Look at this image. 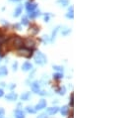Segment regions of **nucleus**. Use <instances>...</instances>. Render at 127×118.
Here are the masks:
<instances>
[{"mask_svg": "<svg viewBox=\"0 0 127 118\" xmlns=\"http://www.w3.org/2000/svg\"><path fill=\"white\" fill-rule=\"evenodd\" d=\"M35 62L36 63H38V66H44L47 63V58L45 57L44 54H42L41 52H38L35 56Z\"/></svg>", "mask_w": 127, "mask_h": 118, "instance_id": "1", "label": "nucleus"}, {"mask_svg": "<svg viewBox=\"0 0 127 118\" xmlns=\"http://www.w3.org/2000/svg\"><path fill=\"white\" fill-rule=\"evenodd\" d=\"M17 55L20 57L30 59L32 56H33V50H31L30 48H20L17 52Z\"/></svg>", "mask_w": 127, "mask_h": 118, "instance_id": "2", "label": "nucleus"}, {"mask_svg": "<svg viewBox=\"0 0 127 118\" xmlns=\"http://www.w3.org/2000/svg\"><path fill=\"white\" fill-rule=\"evenodd\" d=\"M31 88H32V90H33V92H35V93H38V92L40 91V87H39V82H38V80L34 81L33 83L31 84Z\"/></svg>", "mask_w": 127, "mask_h": 118, "instance_id": "3", "label": "nucleus"}, {"mask_svg": "<svg viewBox=\"0 0 127 118\" xmlns=\"http://www.w3.org/2000/svg\"><path fill=\"white\" fill-rule=\"evenodd\" d=\"M45 107H46V100H44V99H40V101L36 105L35 109H36V110H41V109L45 108Z\"/></svg>", "mask_w": 127, "mask_h": 118, "instance_id": "4", "label": "nucleus"}, {"mask_svg": "<svg viewBox=\"0 0 127 118\" xmlns=\"http://www.w3.org/2000/svg\"><path fill=\"white\" fill-rule=\"evenodd\" d=\"M5 98H6V100H9V101H15L18 98V94L16 92H10L9 94H7L5 96Z\"/></svg>", "mask_w": 127, "mask_h": 118, "instance_id": "5", "label": "nucleus"}, {"mask_svg": "<svg viewBox=\"0 0 127 118\" xmlns=\"http://www.w3.org/2000/svg\"><path fill=\"white\" fill-rule=\"evenodd\" d=\"M26 8H27V11H28V12L35 11V10L37 9V4H36V3L27 2V3H26Z\"/></svg>", "mask_w": 127, "mask_h": 118, "instance_id": "6", "label": "nucleus"}, {"mask_svg": "<svg viewBox=\"0 0 127 118\" xmlns=\"http://www.w3.org/2000/svg\"><path fill=\"white\" fill-rule=\"evenodd\" d=\"M22 70H23L24 71H31V70H33V65H32L31 63H29V62H26V63H23Z\"/></svg>", "mask_w": 127, "mask_h": 118, "instance_id": "7", "label": "nucleus"}, {"mask_svg": "<svg viewBox=\"0 0 127 118\" xmlns=\"http://www.w3.org/2000/svg\"><path fill=\"white\" fill-rule=\"evenodd\" d=\"M24 45L26 46V47H28V48H32V49H34L35 48V46H36V44H35V42L33 41V40H32V39H27L26 40V42L24 43Z\"/></svg>", "mask_w": 127, "mask_h": 118, "instance_id": "8", "label": "nucleus"}, {"mask_svg": "<svg viewBox=\"0 0 127 118\" xmlns=\"http://www.w3.org/2000/svg\"><path fill=\"white\" fill-rule=\"evenodd\" d=\"M38 31H39V27H38V25H36V24H32V25H31V28H30V32H31L32 34L36 35L37 33H38Z\"/></svg>", "mask_w": 127, "mask_h": 118, "instance_id": "9", "label": "nucleus"}, {"mask_svg": "<svg viewBox=\"0 0 127 118\" xmlns=\"http://www.w3.org/2000/svg\"><path fill=\"white\" fill-rule=\"evenodd\" d=\"M58 111H59V108H58L57 106L47 108V114H49V115H54V114H56Z\"/></svg>", "mask_w": 127, "mask_h": 118, "instance_id": "10", "label": "nucleus"}, {"mask_svg": "<svg viewBox=\"0 0 127 118\" xmlns=\"http://www.w3.org/2000/svg\"><path fill=\"white\" fill-rule=\"evenodd\" d=\"M15 118H25V113H24V111L18 108V109L15 111Z\"/></svg>", "mask_w": 127, "mask_h": 118, "instance_id": "11", "label": "nucleus"}, {"mask_svg": "<svg viewBox=\"0 0 127 118\" xmlns=\"http://www.w3.org/2000/svg\"><path fill=\"white\" fill-rule=\"evenodd\" d=\"M21 13H22V5H19V6L16 8V10H15V12H14L13 16L17 18V17H19V16L21 15Z\"/></svg>", "mask_w": 127, "mask_h": 118, "instance_id": "12", "label": "nucleus"}, {"mask_svg": "<svg viewBox=\"0 0 127 118\" xmlns=\"http://www.w3.org/2000/svg\"><path fill=\"white\" fill-rule=\"evenodd\" d=\"M30 97H31V93H30V92H25V93H23L22 95H21V99H22L23 101L29 100Z\"/></svg>", "mask_w": 127, "mask_h": 118, "instance_id": "13", "label": "nucleus"}, {"mask_svg": "<svg viewBox=\"0 0 127 118\" xmlns=\"http://www.w3.org/2000/svg\"><path fill=\"white\" fill-rule=\"evenodd\" d=\"M68 112H69V106L65 105V106H63L62 108H61V114L63 116H66L68 114Z\"/></svg>", "mask_w": 127, "mask_h": 118, "instance_id": "14", "label": "nucleus"}, {"mask_svg": "<svg viewBox=\"0 0 127 118\" xmlns=\"http://www.w3.org/2000/svg\"><path fill=\"white\" fill-rule=\"evenodd\" d=\"M8 74V71L6 67H1L0 68V77H3V76H7Z\"/></svg>", "mask_w": 127, "mask_h": 118, "instance_id": "15", "label": "nucleus"}, {"mask_svg": "<svg viewBox=\"0 0 127 118\" xmlns=\"http://www.w3.org/2000/svg\"><path fill=\"white\" fill-rule=\"evenodd\" d=\"M40 15V12L39 11H32L30 14H29V17L30 18H36V17H38V16H39Z\"/></svg>", "mask_w": 127, "mask_h": 118, "instance_id": "16", "label": "nucleus"}, {"mask_svg": "<svg viewBox=\"0 0 127 118\" xmlns=\"http://www.w3.org/2000/svg\"><path fill=\"white\" fill-rule=\"evenodd\" d=\"M57 92H58V94H60V95H64V94L66 93V87H61L59 89H57Z\"/></svg>", "mask_w": 127, "mask_h": 118, "instance_id": "17", "label": "nucleus"}, {"mask_svg": "<svg viewBox=\"0 0 127 118\" xmlns=\"http://www.w3.org/2000/svg\"><path fill=\"white\" fill-rule=\"evenodd\" d=\"M57 2L59 4H61V6L65 7V6H67L69 4V0H57Z\"/></svg>", "mask_w": 127, "mask_h": 118, "instance_id": "18", "label": "nucleus"}, {"mask_svg": "<svg viewBox=\"0 0 127 118\" xmlns=\"http://www.w3.org/2000/svg\"><path fill=\"white\" fill-rule=\"evenodd\" d=\"M59 28H60L59 26H58V27H56V28H55V29L53 30V32H52V35H51V40H50L51 42H52V41L54 40V38H55V36H56V34H57V32H58Z\"/></svg>", "mask_w": 127, "mask_h": 118, "instance_id": "19", "label": "nucleus"}, {"mask_svg": "<svg viewBox=\"0 0 127 118\" xmlns=\"http://www.w3.org/2000/svg\"><path fill=\"white\" fill-rule=\"evenodd\" d=\"M26 110H27V112L32 113V114L36 113V111H37V110L34 108V107H32V106H27V107H26Z\"/></svg>", "mask_w": 127, "mask_h": 118, "instance_id": "20", "label": "nucleus"}, {"mask_svg": "<svg viewBox=\"0 0 127 118\" xmlns=\"http://www.w3.org/2000/svg\"><path fill=\"white\" fill-rule=\"evenodd\" d=\"M62 78H63L62 72H56V73H53V79H61Z\"/></svg>", "mask_w": 127, "mask_h": 118, "instance_id": "21", "label": "nucleus"}, {"mask_svg": "<svg viewBox=\"0 0 127 118\" xmlns=\"http://www.w3.org/2000/svg\"><path fill=\"white\" fill-rule=\"evenodd\" d=\"M7 41V38L3 35H0V46H1L2 44H4V43Z\"/></svg>", "mask_w": 127, "mask_h": 118, "instance_id": "22", "label": "nucleus"}, {"mask_svg": "<svg viewBox=\"0 0 127 118\" xmlns=\"http://www.w3.org/2000/svg\"><path fill=\"white\" fill-rule=\"evenodd\" d=\"M52 68H53L54 70H56V71H63V67H61V66H53V67H52Z\"/></svg>", "mask_w": 127, "mask_h": 118, "instance_id": "23", "label": "nucleus"}, {"mask_svg": "<svg viewBox=\"0 0 127 118\" xmlns=\"http://www.w3.org/2000/svg\"><path fill=\"white\" fill-rule=\"evenodd\" d=\"M22 24H23V25H25V26L29 25V21H28L27 17H24V18L22 19Z\"/></svg>", "mask_w": 127, "mask_h": 118, "instance_id": "24", "label": "nucleus"}, {"mask_svg": "<svg viewBox=\"0 0 127 118\" xmlns=\"http://www.w3.org/2000/svg\"><path fill=\"white\" fill-rule=\"evenodd\" d=\"M70 33H71V29H67V30H65V31L62 32V35H63V36H67V35L70 34Z\"/></svg>", "mask_w": 127, "mask_h": 118, "instance_id": "25", "label": "nucleus"}, {"mask_svg": "<svg viewBox=\"0 0 127 118\" xmlns=\"http://www.w3.org/2000/svg\"><path fill=\"white\" fill-rule=\"evenodd\" d=\"M66 17H67V18H70V19H73V18H74L73 11H69V13H67V14H66Z\"/></svg>", "mask_w": 127, "mask_h": 118, "instance_id": "26", "label": "nucleus"}, {"mask_svg": "<svg viewBox=\"0 0 127 118\" xmlns=\"http://www.w3.org/2000/svg\"><path fill=\"white\" fill-rule=\"evenodd\" d=\"M12 68H13V71H17V69H18V63H17V62H15V63H13Z\"/></svg>", "mask_w": 127, "mask_h": 118, "instance_id": "27", "label": "nucleus"}, {"mask_svg": "<svg viewBox=\"0 0 127 118\" xmlns=\"http://www.w3.org/2000/svg\"><path fill=\"white\" fill-rule=\"evenodd\" d=\"M5 114V110L4 108H0V117H3Z\"/></svg>", "mask_w": 127, "mask_h": 118, "instance_id": "28", "label": "nucleus"}, {"mask_svg": "<svg viewBox=\"0 0 127 118\" xmlns=\"http://www.w3.org/2000/svg\"><path fill=\"white\" fill-rule=\"evenodd\" d=\"M14 28H16L17 30H21V29H22V27H21V24H15L14 25Z\"/></svg>", "mask_w": 127, "mask_h": 118, "instance_id": "29", "label": "nucleus"}, {"mask_svg": "<svg viewBox=\"0 0 127 118\" xmlns=\"http://www.w3.org/2000/svg\"><path fill=\"white\" fill-rule=\"evenodd\" d=\"M73 99H74V94H71V98H70V105L73 106Z\"/></svg>", "mask_w": 127, "mask_h": 118, "instance_id": "30", "label": "nucleus"}, {"mask_svg": "<svg viewBox=\"0 0 127 118\" xmlns=\"http://www.w3.org/2000/svg\"><path fill=\"white\" fill-rule=\"evenodd\" d=\"M44 21H45V22H48V21H49V15L48 14L44 15Z\"/></svg>", "mask_w": 127, "mask_h": 118, "instance_id": "31", "label": "nucleus"}, {"mask_svg": "<svg viewBox=\"0 0 127 118\" xmlns=\"http://www.w3.org/2000/svg\"><path fill=\"white\" fill-rule=\"evenodd\" d=\"M38 118H47V116H46V113H44V114H40Z\"/></svg>", "mask_w": 127, "mask_h": 118, "instance_id": "32", "label": "nucleus"}, {"mask_svg": "<svg viewBox=\"0 0 127 118\" xmlns=\"http://www.w3.org/2000/svg\"><path fill=\"white\" fill-rule=\"evenodd\" d=\"M3 95H4V90L1 87H0V97H2Z\"/></svg>", "mask_w": 127, "mask_h": 118, "instance_id": "33", "label": "nucleus"}, {"mask_svg": "<svg viewBox=\"0 0 127 118\" xmlns=\"http://www.w3.org/2000/svg\"><path fill=\"white\" fill-rule=\"evenodd\" d=\"M15 87H16V84H14V83H12L11 85H9V88L11 89V90H12L13 88H15Z\"/></svg>", "mask_w": 127, "mask_h": 118, "instance_id": "34", "label": "nucleus"}, {"mask_svg": "<svg viewBox=\"0 0 127 118\" xmlns=\"http://www.w3.org/2000/svg\"><path fill=\"white\" fill-rule=\"evenodd\" d=\"M38 94H39V95H45V94H46V92H45V91H39V92H38Z\"/></svg>", "mask_w": 127, "mask_h": 118, "instance_id": "35", "label": "nucleus"}, {"mask_svg": "<svg viewBox=\"0 0 127 118\" xmlns=\"http://www.w3.org/2000/svg\"><path fill=\"white\" fill-rule=\"evenodd\" d=\"M0 85H1V87H5V85H6V84H5L4 82H1V83H0Z\"/></svg>", "mask_w": 127, "mask_h": 118, "instance_id": "36", "label": "nucleus"}, {"mask_svg": "<svg viewBox=\"0 0 127 118\" xmlns=\"http://www.w3.org/2000/svg\"><path fill=\"white\" fill-rule=\"evenodd\" d=\"M10 1H19V0H10Z\"/></svg>", "mask_w": 127, "mask_h": 118, "instance_id": "37", "label": "nucleus"}, {"mask_svg": "<svg viewBox=\"0 0 127 118\" xmlns=\"http://www.w3.org/2000/svg\"><path fill=\"white\" fill-rule=\"evenodd\" d=\"M0 118H3V117H0Z\"/></svg>", "mask_w": 127, "mask_h": 118, "instance_id": "38", "label": "nucleus"}]
</instances>
